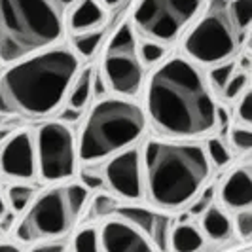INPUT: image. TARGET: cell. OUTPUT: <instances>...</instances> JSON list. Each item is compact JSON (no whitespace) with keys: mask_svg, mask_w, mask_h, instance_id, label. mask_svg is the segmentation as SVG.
Instances as JSON below:
<instances>
[{"mask_svg":"<svg viewBox=\"0 0 252 252\" xmlns=\"http://www.w3.org/2000/svg\"><path fill=\"white\" fill-rule=\"evenodd\" d=\"M78 0H0V68L66 42Z\"/></svg>","mask_w":252,"mask_h":252,"instance_id":"cell-5","label":"cell"},{"mask_svg":"<svg viewBox=\"0 0 252 252\" xmlns=\"http://www.w3.org/2000/svg\"><path fill=\"white\" fill-rule=\"evenodd\" d=\"M112 13L104 10L97 0H78L68 12L66 31H68V36H70V34H78V32H86V31L112 25Z\"/></svg>","mask_w":252,"mask_h":252,"instance_id":"cell-16","label":"cell"},{"mask_svg":"<svg viewBox=\"0 0 252 252\" xmlns=\"http://www.w3.org/2000/svg\"><path fill=\"white\" fill-rule=\"evenodd\" d=\"M144 203L167 215L186 211L215 169L207 158L203 140H177L150 135L140 142Z\"/></svg>","mask_w":252,"mask_h":252,"instance_id":"cell-3","label":"cell"},{"mask_svg":"<svg viewBox=\"0 0 252 252\" xmlns=\"http://www.w3.org/2000/svg\"><path fill=\"white\" fill-rule=\"evenodd\" d=\"M91 191L78 180L48 184L38 189L34 199L13 227V239L19 245H34L40 241H64L76 231L86 216Z\"/></svg>","mask_w":252,"mask_h":252,"instance_id":"cell-6","label":"cell"},{"mask_svg":"<svg viewBox=\"0 0 252 252\" xmlns=\"http://www.w3.org/2000/svg\"><path fill=\"white\" fill-rule=\"evenodd\" d=\"M148 133L140 101L116 95L93 99L76 131L80 165L104 163L116 154L139 146Z\"/></svg>","mask_w":252,"mask_h":252,"instance_id":"cell-4","label":"cell"},{"mask_svg":"<svg viewBox=\"0 0 252 252\" xmlns=\"http://www.w3.org/2000/svg\"><path fill=\"white\" fill-rule=\"evenodd\" d=\"M215 201L229 215L252 209V169L249 159L226 169L224 177L216 180Z\"/></svg>","mask_w":252,"mask_h":252,"instance_id":"cell-14","label":"cell"},{"mask_svg":"<svg viewBox=\"0 0 252 252\" xmlns=\"http://www.w3.org/2000/svg\"><path fill=\"white\" fill-rule=\"evenodd\" d=\"M38 188L29 182H8L6 188L2 189V195L6 199V205L12 215H21L29 207V203L34 199Z\"/></svg>","mask_w":252,"mask_h":252,"instance_id":"cell-20","label":"cell"},{"mask_svg":"<svg viewBox=\"0 0 252 252\" xmlns=\"http://www.w3.org/2000/svg\"><path fill=\"white\" fill-rule=\"evenodd\" d=\"M0 178L36 184V154L31 129H17L0 142Z\"/></svg>","mask_w":252,"mask_h":252,"instance_id":"cell-12","label":"cell"},{"mask_svg":"<svg viewBox=\"0 0 252 252\" xmlns=\"http://www.w3.org/2000/svg\"><path fill=\"white\" fill-rule=\"evenodd\" d=\"M0 191H2V184H0Z\"/></svg>","mask_w":252,"mask_h":252,"instance_id":"cell-35","label":"cell"},{"mask_svg":"<svg viewBox=\"0 0 252 252\" xmlns=\"http://www.w3.org/2000/svg\"><path fill=\"white\" fill-rule=\"evenodd\" d=\"M101 252H159L148 233L122 216L110 215L97 224Z\"/></svg>","mask_w":252,"mask_h":252,"instance_id":"cell-13","label":"cell"},{"mask_svg":"<svg viewBox=\"0 0 252 252\" xmlns=\"http://www.w3.org/2000/svg\"><path fill=\"white\" fill-rule=\"evenodd\" d=\"M68 252H101L97 224H86L82 227H76L70 245H68Z\"/></svg>","mask_w":252,"mask_h":252,"instance_id":"cell-23","label":"cell"},{"mask_svg":"<svg viewBox=\"0 0 252 252\" xmlns=\"http://www.w3.org/2000/svg\"><path fill=\"white\" fill-rule=\"evenodd\" d=\"M8 215H10V209H8L6 199H4V195H2V191H0V222H2Z\"/></svg>","mask_w":252,"mask_h":252,"instance_id":"cell-33","label":"cell"},{"mask_svg":"<svg viewBox=\"0 0 252 252\" xmlns=\"http://www.w3.org/2000/svg\"><path fill=\"white\" fill-rule=\"evenodd\" d=\"M27 252H68V245L64 241H40L31 245Z\"/></svg>","mask_w":252,"mask_h":252,"instance_id":"cell-30","label":"cell"},{"mask_svg":"<svg viewBox=\"0 0 252 252\" xmlns=\"http://www.w3.org/2000/svg\"><path fill=\"white\" fill-rule=\"evenodd\" d=\"M205 4L207 0H133L126 17L139 38L177 48Z\"/></svg>","mask_w":252,"mask_h":252,"instance_id":"cell-9","label":"cell"},{"mask_svg":"<svg viewBox=\"0 0 252 252\" xmlns=\"http://www.w3.org/2000/svg\"><path fill=\"white\" fill-rule=\"evenodd\" d=\"M93 72H95V64L86 63L82 66V70L78 72L72 86L68 89L64 106L61 108V112L57 114L59 116L57 120L66 124L68 118H74V120L82 118V114L86 112L89 102L93 101Z\"/></svg>","mask_w":252,"mask_h":252,"instance_id":"cell-15","label":"cell"},{"mask_svg":"<svg viewBox=\"0 0 252 252\" xmlns=\"http://www.w3.org/2000/svg\"><path fill=\"white\" fill-rule=\"evenodd\" d=\"M173 50H175V48H165V46H159V44H156V42L139 38V57H140V61H142V64L148 68V72H150L156 64L161 63Z\"/></svg>","mask_w":252,"mask_h":252,"instance_id":"cell-25","label":"cell"},{"mask_svg":"<svg viewBox=\"0 0 252 252\" xmlns=\"http://www.w3.org/2000/svg\"><path fill=\"white\" fill-rule=\"evenodd\" d=\"M84 64L72 46L63 42L2 66L0 120H53Z\"/></svg>","mask_w":252,"mask_h":252,"instance_id":"cell-2","label":"cell"},{"mask_svg":"<svg viewBox=\"0 0 252 252\" xmlns=\"http://www.w3.org/2000/svg\"><path fill=\"white\" fill-rule=\"evenodd\" d=\"M249 42L251 32H245L237 25L229 0H207L201 13L180 36L175 50L207 70L237 59L241 51L249 48Z\"/></svg>","mask_w":252,"mask_h":252,"instance_id":"cell-7","label":"cell"},{"mask_svg":"<svg viewBox=\"0 0 252 252\" xmlns=\"http://www.w3.org/2000/svg\"><path fill=\"white\" fill-rule=\"evenodd\" d=\"M224 140L237 159H249L252 148V127L229 124L224 133Z\"/></svg>","mask_w":252,"mask_h":252,"instance_id":"cell-21","label":"cell"},{"mask_svg":"<svg viewBox=\"0 0 252 252\" xmlns=\"http://www.w3.org/2000/svg\"><path fill=\"white\" fill-rule=\"evenodd\" d=\"M197 226L205 235V239L211 243H224L233 237L231 215L216 201L197 218Z\"/></svg>","mask_w":252,"mask_h":252,"instance_id":"cell-18","label":"cell"},{"mask_svg":"<svg viewBox=\"0 0 252 252\" xmlns=\"http://www.w3.org/2000/svg\"><path fill=\"white\" fill-rule=\"evenodd\" d=\"M112 25L101 27V29H93V31H86V32H78V34H70L66 38V42L72 46V50L78 53V57L84 61V63H89L99 51H101L102 44L106 36L110 34V29Z\"/></svg>","mask_w":252,"mask_h":252,"instance_id":"cell-19","label":"cell"},{"mask_svg":"<svg viewBox=\"0 0 252 252\" xmlns=\"http://www.w3.org/2000/svg\"><path fill=\"white\" fill-rule=\"evenodd\" d=\"M207 239L193 220H175L169 231L167 252H201Z\"/></svg>","mask_w":252,"mask_h":252,"instance_id":"cell-17","label":"cell"},{"mask_svg":"<svg viewBox=\"0 0 252 252\" xmlns=\"http://www.w3.org/2000/svg\"><path fill=\"white\" fill-rule=\"evenodd\" d=\"M231 226H233V235L237 239L249 243L252 237V209L231 215Z\"/></svg>","mask_w":252,"mask_h":252,"instance_id":"cell-29","label":"cell"},{"mask_svg":"<svg viewBox=\"0 0 252 252\" xmlns=\"http://www.w3.org/2000/svg\"><path fill=\"white\" fill-rule=\"evenodd\" d=\"M97 2L101 4V6L104 8V10H108V12L112 13L114 10H122V8H129L133 0H97Z\"/></svg>","mask_w":252,"mask_h":252,"instance_id":"cell-31","label":"cell"},{"mask_svg":"<svg viewBox=\"0 0 252 252\" xmlns=\"http://www.w3.org/2000/svg\"><path fill=\"white\" fill-rule=\"evenodd\" d=\"M106 191L122 203H144L140 144L124 150L101 163Z\"/></svg>","mask_w":252,"mask_h":252,"instance_id":"cell-11","label":"cell"},{"mask_svg":"<svg viewBox=\"0 0 252 252\" xmlns=\"http://www.w3.org/2000/svg\"><path fill=\"white\" fill-rule=\"evenodd\" d=\"M36 154L38 180L44 184H61L76 180L80 159L76 131L68 124L53 118L40 122L32 131Z\"/></svg>","mask_w":252,"mask_h":252,"instance_id":"cell-10","label":"cell"},{"mask_svg":"<svg viewBox=\"0 0 252 252\" xmlns=\"http://www.w3.org/2000/svg\"><path fill=\"white\" fill-rule=\"evenodd\" d=\"M150 135L177 140H205L216 135L220 101L207 70L173 50L152 68L140 93Z\"/></svg>","mask_w":252,"mask_h":252,"instance_id":"cell-1","label":"cell"},{"mask_svg":"<svg viewBox=\"0 0 252 252\" xmlns=\"http://www.w3.org/2000/svg\"><path fill=\"white\" fill-rule=\"evenodd\" d=\"M99 53L101 59L97 61V70L108 93L139 101L148 68L140 61L139 36L127 17L116 23V29L110 31Z\"/></svg>","mask_w":252,"mask_h":252,"instance_id":"cell-8","label":"cell"},{"mask_svg":"<svg viewBox=\"0 0 252 252\" xmlns=\"http://www.w3.org/2000/svg\"><path fill=\"white\" fill-rule=\"evenodd\" d=\"M235 70H237V59L207 68V80H209L213 91L216 93V97L220 95L222 89L226 88V84L229 82V78L235 74Z\"/></svg>","mask_w":252,"mask_h":252,"instance_id":"cell-27","label":"cell"},{"mask_svg":"<svg viewBox=\"0 0 252 252\" xmlns=\"http://www.w3.org/2000/svg\"><path fill=\"white\" fill-rule=\"evenodd\" d=\"M205 144V152H207V158L213 165L215 171H226L229 165L233 163L235 156L231 154V150L227 148L226 140L220 135H211L203 140Z\"/></svg>","mask_w":252,"mask_h":252,"instance_id":"cell-22","label":"cell"},{"mask_svg":"<svg viewBox=\"0 0 252 252\" xmlns=\"http://www.w3.org/2000/svg\"><path fill=\"white\" fill-rule=\"evenodd\" d=\"M0 252H25V251H23V245H19L17 241L0 239Z\"/></svg>","mask_w":252,"mask_h":252,"instance_id":"cell-32","label":"cell"},{"mask_svg":"<svg viewBox=\"0 0 252 252\" xmlns=\"http://www.w3.org/2000/svg\"><path fill=\"white\" fill-rule=\"evenodd\" d=\"M215 188H216V180H211L201 193L189 203V207L186 211H182L188 218H199V216L215 203Z\"/></svg>","mask_w":252,"mask_h":252,"instance_id":"cell-28","label":"cell"},{"mask_svg":"<svg viewBox=\"0 0 252 252\" xmlns=\"http://www.w3.org/2000/svg\"><path fill=\"white\" fill-rule=\"evenodd\" d=\"M249 88H251V74L241 72L239 68H237L235 74L229 78V82L226 84V88L220 91L218 101L222 102V104H226V106H231V104L243 95V91H247Z\"/></svg>","mask_w":252,"mask_h":252,"instance_id":"cell-24","label":"cell"},{"mask_svg":"<svg viewBox=\"0 0 252 252\" xmlns=\"http://www.w3.org/2000/svg\"><path fill=\"white\" fill-rule=\"evenodd\" d=\"M2 235H4V229H2V227H0V239H2Z\"/></svg>","mask_w":252,"mask_h":252,"instance_id":"cell-34","label":"cell"},{"mask_svg":"<svg viewBox=\"0 0 252 252\" xmlns=\"http://www.w3.org/2000/svg\"><path fill=\"white\" fill-rule=\"evenodd\" d=\"M227 108H229L231 124L252 127V86L247 91H243L239 99Z\"/></svg>","mask_w":252,"mask_h":252,"instance_id":"cell-26","label":"cell"}]
</instances>
